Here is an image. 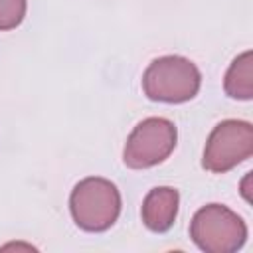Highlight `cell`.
<instances>
[{"mask_svg": "<svg viewBox=\"0 0 253 253\" xmlns=\"http://www.w3.org/2000/svg\"><path fill=\"white\" fill-rule=\"evenodd\" d=\"M69 211L79 229L89 233L107 231L119 219L121 192L107 178H83L69 194Z\"/></svg>", "mask_w": 253, "mask_h": 253, "instance_id": "cell-1", "label": "cell"}, {"mask_svg": "<svg viewBox=\"0 0 253 253\" xmlns=\"http://www.w3.org/2000/svg\"><path fill=\"white\" fill-rule=\"evenodd\" d=\"M202 85V73L194 61L182 55H162L148 63L142 73V91L150 101L186 103L194 99Z\"/></svg>", "mask_w": 253, "mask_h": 253, "instance_id": "cell-2", "label": "cell"}, {"mask_svg": "<svg viewBox=\"0 0 253 253\" xmlns=\"http://www.w3.org/2000/svg\"><path fill=\"white\" fill-rule=\"evenodd\" d=\"M190 237L204 253H233L247 241V225L227 206L208 204L194 213Z\"/></svg>", "mask_w": 253, "mask_h": 253, "instance_id": "cell-3", "label": "cell"}, {"mask_svg": "<svg viewBox=\"0 0 253 253\" xmlns=\"http://www.w3.org/2000/svg\"><path fill=\"white\" fill-rule=\"evenodd\" d=\"M176 142L178 128L170 119L148 117L128 134L123 148V162L132 170L152 168L174 152Z\"/></svg>", "mask_w": 253, "mask_h": 253, "instance_id": "cell-4", "label": "cell"}, {"mask_svg": "<svg viewBox=\"0 0 253 253\" xmlns=\"http://www.w3.org/2000/svg\"><path fill=\"white\" fill-rule=\"evenodd\" d=\"M253 154V126L247 121L225 119L210 132L202 166L211 174H225Z\"/></svg>", "mask_w": 253, "mask_h": 253, "instance_id": "cell-5", "label": "cell"}, {"mask_svg": "<svg viewBox=\"0 0 253 253\" xmlns=\"http://www.w3.org/2000/svg\"><path fill=\"white\" fill-rule=\"evenodd\" d=\"M178 206H180V194L176 188L172 186L152 188L142 200V208H140L142 223L146 225V229L154 233H164L174 225L178 215Z\"/></svg>", "mask_w": 253, "mask_h": 253, "instance_id": "cell-6", "label": "cell"}, {"mask_svg": "<svg viewBox=\"0 0 253 253\" xmlns=\"http://www.w3.org/2000/svg\"><path fill=\"white\" fill-rule=\"evenodd\" d=\"M225 95L237 101L253 99V53L247 49L237 55L225 71L223 77Z\"/></svg>", "mask_w": 253, "mask_h": 253, "instance_id": "cell-7", "label": "cell"}, {"mask_svg": "<svg viewBox=\"0 0 253 253\" xmlns=\"http://www.w3.org/2000/svg\"><path fill=\"white\" fill-rule=\"evenodd\" d=\"M26 0H0V32L18 28L26 18Z\"/></svg>", "mask_w": 253, "mask_h": 253, "instance_id": "cell-8", "label": "cell"}]
</instances>
